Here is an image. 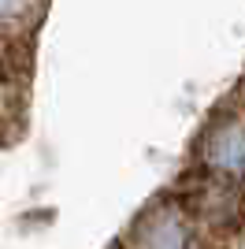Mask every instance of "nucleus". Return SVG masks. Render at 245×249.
Returning a JSON list of instances; mask_svg holds the SVG:
<instances>
[{
	"label": "nucleus",
	"instance_id": "obj_2",
	"mask_svg": "<svg viewBox=\"0 0 245 249\" xmlns=\"http://www.w3.org/2000/svg\"><path fill=\"white\" fill-rule=\"evenodd\" d=\"M208 160L223 167L227 175H245V130L242 126H223L208 142Z\"/></svg>",
	"mask_w": 245,
	"mask_h": 249
},
{
	"label": "nucleus",
	"instance_id": "obj_1",
	"mask_svg": "<svg viewBox=\"0 0 245 249\" xmlns=\"http://www.w3.org/2000/svg\"><path fill=\"white\" fill-rule=\"evenodd\" d=\"M186 231L175 212H160L138 223V249H182Z\"/></svg>",
	"mask_w": 245,
	"mask_h": 249
}]
</instances>
